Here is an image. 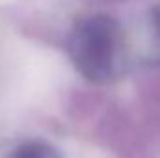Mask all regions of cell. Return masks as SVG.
<instances>
[{
    "label": "cell",
    "instance_id": "cell-1",
    "mask_svg": "<svg viewBox=\"0 0 160 158\" xmlns=\"http://www.w3.org/2000/svg\"><path fill=\"white\" fill-rule=\"evenodd\" d=\"M8 158H62L54 149L41 145V143H28L19 147L13 155H9Z\"/></svg>",
    "mask_w": 160,
    "mask_h": 158
}]
</instances>
